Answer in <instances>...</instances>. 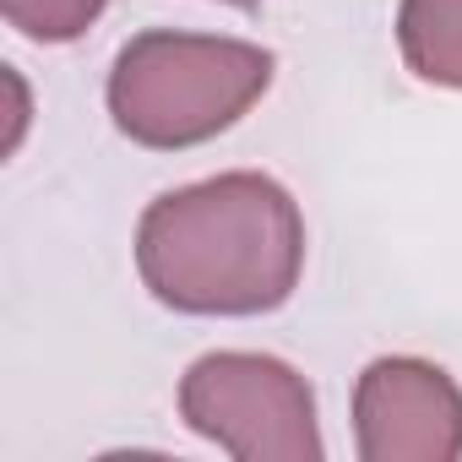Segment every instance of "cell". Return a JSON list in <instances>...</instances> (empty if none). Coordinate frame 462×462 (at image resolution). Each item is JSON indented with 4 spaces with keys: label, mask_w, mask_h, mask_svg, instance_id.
<instances>
[{
    "label": "cell",
    "mask_w": 462,
    "mask_h": 462,
    "mask_svg": "<svg viewBox=\"0 0 462 462\" xmlns=\"http://www.w3.org/2000/svg\"><path fill=\"white\" fill-rule=\"evenodd\" d=\"M136 273L180 316H267L300 289L305 217L273 174H212L142 212Z\"/></svg>",
    "instance_id": "6da1fadb"
},
{
    "label": "cell",
    "mask_w": 462,
    "mask_h": 462,
    "mask_svg": "<svg viewBox=\"0 0 462 462\" xmlns=\"http://www.w3.org/2000/svg\"><path fill=\"white\" fill-rule=\"evenodd\" d=\"M278 55L217 33H136L109 71V115L120 136L152 152H185L240 125L273 88Z\"/></svg>",
    "instance_id": "7a4b0ae2"
},
{
    "label": "cell",
    "mask_w": 462,
    "mask_h": 462,
    "mask_svg": "<svg viewBox=\"0 0 462 462\" xmlns=\"http://www.w3.org/2000/svg\"><path fill=\"white\" fill-rule=\"evenodd\" d=\"M180 419L240 462L327 457L310 381L273 354H245V348L201 354L180 381Z\"/></svg>",
    "instance_id": "3957f363"
},
{
    "label": "cell",
    "mask_w": 462,
    "mask_h": 462,
    "mask_svg": "<svg viewBox=\"0 0 462 462\" xmlns=\"http://www.w3.org/2000/svg\"><path fill=\"white\" fill-rule=\"evenodd\" d=\"M354 446L365 462H457L462 386L413 354L370 359L354 386Z\"/></svg>",
    "instance_id": "277c9868"
},
{
    "label": "cell",
    "mask_w": 462,
    "mask_h": 462,
    "mask_svg": "<svg viewBox=\"0 0 462 462\" xmlns=\"http://www.w3.org/2000/svg\"><path fill=\"white\" fill-rule=\"evenodd\" d=\"M397 50L419 82L462 93V0H402Z\"/></svg>",
    "instance_id": "5b68a950"
},
{
    "label": "cell",
    "mask_w": 462,
    "mask_h": 462,
    "mask_svg": "<svg viewBox=\"0 0 462 462\" xmlns=\"http://www.w3.org/2000/svg\"><path fill=\"white\" fill-rule=\"evenodd\" d=\"M104 6L109 0H0L6 23L33 44H77L104 17Z\"/></svg>",
    "instance_id": "8992f818"
},
{
    "label": "cell",
    "mask_w": 462,
    "mask_h": 462,
    "mask_svg": "<svg viewBox=\"0 0 462 462\" xmlns=\"http://www.w3.org/2000/svg\"><path fill=\"white\" fill-rule=\"evenodd\" d=\"M223 6H240V12H251V6H262V0H223Z\"/></svg>",
    "instance_id": "52a82bcc"
}]
</instances>
